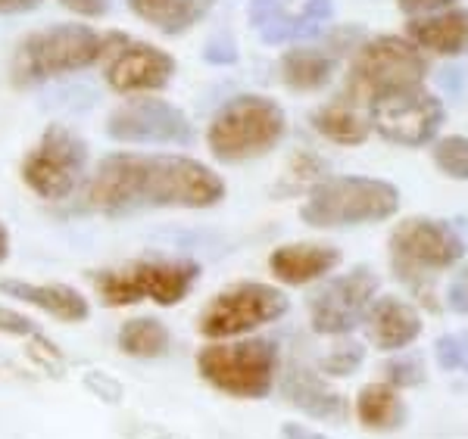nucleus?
Wrapping results in <instances>:
<instances>
[{
	"label": "nucleus",
	"instance_id": "nucleus-1",
	"mask_svg": "<svg viewBox=\"0 0 468 439\" xmlns=\"http://www.w3.org/2000/svg\"><path fill=\"white\" fill-rule=\"evenodd\" d=\"M222 200L218 172L172 153H110L85 187V209L110 218L141 209H209Z\"/></svg>",
	"mask_w": 468,
	"mask_h": 439
},
{
	"label": "nucleus",
	"instance_id": "nucleus-2",
	"mask_svg": "<svg viewBox=\"0 0 468 439\" xmlns=\"http://www.w3.org/2000/svg\"><path fill=\"white\" fill-rule=\"evenodd\" d=\"M110 50V35L94 32L81 22H63L41 32H32L19 41L10 63V78L19 88H32L59 75L81 72L103 59Z\"/></svg>",
	"mask_w": 468,
	"mask_h": 439
},
{
	"label": "nucleus",
	"instance_id": "nucleus-3",
	"mask_svg": "<svg viewBox=\"0 0 468 439\" xmlns=\"http://www.w3.org/2000/svg\"><path fill=\"white\" fill-rule=\"evenodd\" d=\"M463 256L465 240L452 225L434 222V218H406L390 234V268L397 281L410 287L428 308H437L431 277L463 262Z\"/></svg>",
	"mask_w": 468,
	"mask_h": 439
},
{
	"label": "nucleus",
	"instance_id": "nucleus-4",
	"mask_svg": "<svg viewBox=\"0 0 468 439\" xmlns=\"http://www.w3.org/2000/svg\"><path fill=\"white\" fill-rule=\"evenodd\" d=\"M399 191L390 181L366 175L324 178L309 191L300 206V218L309 228H353V225H378L397 215Z\"/></svg>",
	"mask_w": 468,
	"mask_h": 439
},
{
	"label": "nucleus",
	"instance_id": "nucleus-5",
	"mask_svg": "<svg viewBox=\"0 0 468 439\" xmlns=\"http://www.w3.org/2000/svg\"><path fill=\"white\" fill-rule=\"evenodd\" d=\"M284 110L271 97L240 94L213 116L207 131V147L218 162L238 165L266 156L284 138Z\"/></svg>",
	"mask_w": 468,
	"mask_h": 439
},
{
	"label": "nucleus",
	"instance_id": "nucleus-6",
	"mask_svg": "<svg viewBox=\"0 0 468 439\" xmlns=\"http://www.w3.org/2000/svg\"><path fill=\"white\" fill-rule=\"evenodd\" d=\"M428 75V59L412 41L397 35H378L359 44L356 57L346 72V88L341 100L353 106H368L375 97L397 90L421 88Z\"/></svg>",
	"mask_w": 468,
	"mask_h": 439
},
{
	"label": "nucleus",
	"instance_id": "nucleus-7",
	"mask_svg": "<svg viewBox=\"0 0 468 439\" xmlns=\"http://www.w3.org/2000/svg\"><path fill=\"white\" fill-rule=\"evenodd\" d=\"M200 277V265L191 259H141L122 268L90 271V287L97 299L110 308L156 302V306H178L194 290Z\"/></svg>",
	"mask_w": 468,
	"mask_h": 439
},
{
	"label": "nucleus",
	"instance_id": "nucleus-8",
	"mask_svg": "<svg viewBox=\"0 0 468 439\" xmlns=\"http://www.w3.org/2000/svg\"><path fill=\"white\" fill-rule=\"evenodd\" d=\"M197 374L231 399H266L278 374V343L262 337L238 343L213 340L197 352Z\"/></svg>",
	"mask_w": 468,
	"mask_h": 439
},
{
	"label": "nucleus",
	"instance_id": "nucleus-9",
	"mask_svg": "<svg viewBox=\"0 0 468 439\" xmlns=\"http://www.w3.org/2000/svg\"><path fill=\"white\" fill-rule=\"evenodd\" d=\"M88 172V143L66 125H50L19 165L22 184L41 200L59 203L79 191Z\"/></svg>",
	"mask_w": 468,
	"mask_h": 439
},
{
	"label": "nucleus",
	"instance_id": "nucleus-10",
	"mask_svg": "<svg viewBox=\"0 0 468 439\" xmlns=\"http://www.w3.org/2000/svg\"><path fill=\"white\" fill-rule=\"evenodd\" d=\"M288 308L291 302L278 287L260 281H240L225 287L222 293H216L209 299L197 328L207 340H231L278 321V318L288 315Z\"/></svg>",
	"mask_w": 468,
	"mask_h": 439
},
{
	"label": "nucleus",
	"instance_id": "nucleus-11",
	"mask_svg": "<svg viewBox=\"0 0 468 439\" xmlns=\"http://www.w3.org/2000/svg\"><path fill=\"white\" fill-rule=\"evenodd\" d=\"M368 125L381 134L384 141L397 143V147H425L437 138L443 125V110L441 97L428 94L425 88H410L397 90V94L375 97L366 106Z\"/></svg>",
	"mask_w": 468,
	"mask_h": 439
},
{
	"label": "nucleus",
	"instance_id": "nucleus-12",
	"mask_svg": "<svg viewBox=\"0 0 468 439\" xmlns=\"http://www.w3.org/2000/svg\"><path fill=\"white\" fill-rule=\"evenodd\" d=\"M378 293V275L356 265L341 277H331L309 297V324L322 337H346L366 321L368 306Z\"/></svg>",
	"mask_w": 468,
	"mask_h": 439
},
{
	"label": "nucleus",
	"instance_id": "nucleus-13",
	"mask_svg": "<svg viewBox=\"0 0 468 439\" xmlns=\"http://www.w3.org/2000/svg\"><path fill=\"white\" fill-rule=\"evenodd\" d=\"M107 134L119 143H191L194 125L163 97H134L110 112Z\"/></svg>",
	"mask_w": 468,
	"mask_h": 439
},
{
	"label": "nucleus",
	"instance_id": "nucleus-14",
	"mask_svg": "<svg viewBox=\"0 0 468 439\" xmlns=\"http://www.w3.org/2000/svg\"><path fill=\"white\" fill-rule=\"evenodd\" d=\"M107 85L116 94H144L163 90L176 75V59L165 50L144 41H128L125 35H110L107 50Z\"/></svg>",
	"mask_w": 468,
	"mask_h": 439
},
{
	"label": "nucleus",
	"instance_id": "nucleus-15",
	"mask_svg": "<svg viewBox=\"0 0 468 439\" xmlns=\"http://www.w3.org/2000/svg\"><path fill=\"white\" fill-rule=\"evenodd\" d=\"M253 32L266 44H297L315 37L335 13L331 0H250Z\"/></svg>",
	"mask_w": 468,
	"mask_h": 439
},
{
	"label": "nucleus",
	"instance_id": "nucleus-16",
	"mask_svg": "<svg viewBox=\"0 0 468 439\" xmlns=\"http://www.w3.org/2000/svg\"><path fill=\"white\" fill-rule=\"evenodd\" d=\"M421 330H425V321H421L419 308L410 306V302L399 299V297L375 299L366 312L368 343L381 352L406 350V346L421 337Z\"/></svg>",
	"mask_w": 468,
	"mask_h": 439
},
{
	"label": "nucleus",
	"instance_id": "nucleus-17",
	"mask_svg": "<svg viewBox=\"0 0 468 439\" xmlns=\"http://www.w3.org/2000/svg\"><path fill=\"white\" fill-rule=\"evenodd\" d=\"M0 293H6L10 299L26 302V306L41 308L44 315L57 318L63 324H79L90 318V302L69 284H28V281H16V277H4L0 281Z\"/></svg>",
	"mask_w": 468,
	"mask_h": 439
},
{
	"label": "nucleus",
	"instance_id": "nucleus-18",
	"mask_svg": "<svg viewBox=\"0 0 468 439\" xmlns=\"http://www.w3.org/2000/svg\"><path fill=\"white\" fill-rule=\"evenodd\" d=\"M341 262V249L328 244H288L269 256V271L288 287H303L328 275Z\"/></svg>",
	"mask_w": 468,
	"mask_h": 439
},
{
	"label": "nucleus",
	"instance_id": "nucleus-19",
	"mask_svg": "<svg viewBox=\"0 0 468 439\" xmlns=\"http://www.w3.org/2000/svg\"><path fill=\"white\" fill-rule=\"evenodd\" d=\"M284 396H288L293 408H300V412L315 421L341 423L346 418V399L331 390L324 383V377L313 368L293 365L288 377H284Z\"/></svg>",
	"mask_w": 468,
	"mask_h": 439
},
{
	"label": "nucleus",
	"instance_id": "nucleus-20",
	"mask_svg": "<svg viewBox=\"0 0 468 439\" xmlns=\"http://www.w3.org/2000/svg\"><path fill=\"white\" fill-rule=\"evenodd\" d=\"M406 35L415 47L434 50L441 57H465L468 53V10H443L437 16L412 19Z\"/></svg>",
	"mask_w": 468,
	"mask_h": 439
},
{
	"label": "nucleus",
	"instance_id": "nucleus-21",
	"mask_svg": "<svg viewBox=\"0 0 468 439\" xmlns=\"http://www.w3.org/2000/svg\"><path fill=\"white\" fill-rule=\"evenodd\" d=\"M132 13L163 35H185L216 6V0H128Z\"/></svg>",
	"mask_w": 468,
	"mask_h": 439
},
{
	"label": "nucleus",
	"instance_id": "nucleus-22",
	"mask_svg": "<svg viewBox=\"0 0 468 439\" xmlns=\"http://www.w3.org/2000/svg\"><path fill=\"white\" fill-rule=\"evenodd\" d=\"M335 69L337 59L324 47H293L282 57V81L300 94L322 90L335 78Z\"/></svg>",
	"mask_w": 468,
	"mask_h": 439
},
{
	"label": "nucleus",
	"instance_id": "nucleus-23",
	"mask_svg": "<svg viewBox=\"0 0 468 439\" xmlns=\"http://www.w3.org/2000/svg\"><path fill=\"white\" fill-rule=\"evenodd\" d=\"M309 122H313V128L322 138L341 143V147H359V143L368 138V131H372L368 112H362L359 106H353L346 100H335V103L322 106V110H315L313 116H309Z\"/></svg>",
	"mask_w": 468,
	"mask_h": 439
},
{
	"label": "nucleus",
	"instance_id": "nucleus-24",
	"mask_svg": "<svg viewBox=\"0 0 468 439\" xmlns=\"http://www.w3.org/2000/svg\"><path fill=\"white\" fill-rule=\"evenodd\" d=\"M356 418L362 427L388 434L406 423V405L390 383H366L356 392Z\"/></svg>",
	"mask_w": 468,
	"mask_h": 439
},
{
	"label": "nucleus",
	"instance_id": "nucleus-25",
	"mask_svg": "<svg viewBox=\"0 0 468 439\" xmlns=\"http://www.w3.org/2000/svg\"><path fill=\"white\" fill-rule=\"evenodd\" d=\"M116 346L119 352L132 355V359H160V355L169 352L172 337L169 328L156 318H132L119 328Z\"/></svg>",
	"mask_w": 468,
	"mask_h": 439
},
{
	"label": "nucleus",
	"instance_id": "nucleus-26",
	"mask_svg": "<svg viewBox=\"0 0 468 439\" xmlns=\"http://www.w3.org/2000/svg\"><path fill=\"white\" fill-rule=\"evenodd\" d=\"M319 181H324V162L319 156H313V153H297L291 159V165H288V175H284V181L278 184V196H288L293 191H313Z\"/></svg>",
	"mask_w": 468,
	"mask_h": 439
},
{
	"label": "nucleus",
	"instance_id": "nucleus-27",
	"mask_svg": "<svg viewBox=\"0 0 468 439\" xmlns=\"http://www.w3.org/2000/svg\"><path fill=\"white\" fill-rule=\"evenodd\" d=\"M434 165L447 178L468 181V138L463 134H450L434 143Z\"/></svg>",
	"mask_w": 468,
	"mask_h": 439
},
{
	"label": "nucleus",
	"instance_id": "nucleus-28",
	"mask_svg": "<svg viewBox=\"0 0 468 439\" xmlns=\"http://www.w3.org/2000/svg\"><path fill=\"white\" fill-rule=\"evenodd\" d=\"M362 359H366V346L356 343V340H341V343L331 346V352L324 355L319 368L328 377H350L362 365Z\"/></svg>",
	"mask_w": 468,
	"mask_h": 439
},
{
	"label": "nucleus",
	"instance_id": "nucleus-29",
	"mask_svg": "<svg viewBox=\"0 0 468 439\" xmlns=\"http://www.w3.org/2000/svg\"><path fill=\"white\" fill-rule=\"evenodd\" d=\"M384 383H390L394 390L425 383V361H421V355H399V359H390L388 365H384Z\"/></svg>",
	"mask_w": 468,
	"mask_h": 439
},
{
	"label": "nucleus",
	"instance_id": "nucleus-30",
	"mask_svg": "<svg viewBox=\"0 0 468 439\" xmlns=\"http://www.w3.org/2000/svg\"><path fill=\"white\" fill-rule=\"evenodd\" d=\"M434 355L443 371H465L468 374V330L441 337L434 343Z\"/></svg>",
	"mask_w": 468,
	"mask_h": 439
},
{
	"label": "nucleus",
	"instance_id": "nucleus-31",
	"mask_svg": "<svg viewBox=\"0 0 468 439\" xmlns=\"http://www.w3.org/2000/svg\"><path fill=\"white\" fill-rule=\"evenodd\" d=\"M85 387H88V392H94L101 402H107V405H119L125 399V390H122V383L116 381L112 374H107V371H88L85 377Z\"/></svg>",
	"mask_w": 468,
	"mask_h": 439
},
{
	"label": "nucleus",
	"instance_id": "nucleus-32",
	"mask_svg": "<svg viewBox=\"0 0 468 439\" xmlns=\"http://www.w3.org/2000/svg\"><path fill=\"white\" fill-rule=\"evenodd\" d=\"M0 334H6V337H32V334H37V330H35L32 318H26L22 312H16V308L0 306Z\"/></svg>",
	"mask_w": 468,
	"mask_h": 439
},
{
	"label": "nucleus",
	"instance_id": "nucleus-33",
	"mask_svg": "<svg viewBox=\"0 0 468 439\" xmlns=\"http://www.w3.org/2000/svg\"><path fill=\"white\" fill-rule=\"evenodd\" d=\"M447 306L456 315H468V262L452 275V281L447 287Z\"/></svg>",
	"mask_w": 468,
	"mask_h": 439
},
{
	"label": "nucleus",
	"instance_id": "nucleus-34",
	"mask_svg": "<svg viewBox=\"0 0 468 439\" xmlns=\"http://www.w3.org/2000/svg\"><path fill=\"white\" fill-rule=\"evenodd\" d=\"M397 4L410 19H425L428 13H443L447 6L456 4V0H397Z\"/></svg>",
	"mask_w": 468,
	"mask_h": 439
},
{
	"label": "nucleus",
	"instance_id": "nucleus-35",
	"mask_svg": "<svg viewBox=\"0 0 468 439\" xmlns=\"http://www.w3.org/2000/svg\"><path fill=\"white\" fill-rule=\"evenodd\" d=\"M203 59L207 63H213V66H231V63H238V47H234L231 41H213V44H207V50H203Z\"/></svg>",
	"mask_w": 468,
	"mask_h": 439
},
{
	"label": "nucleus",
	"instance_id": "nucleus-36",
	"mask_svg": "<svg viewBox=\"0 0 468 439\" xmlns=\"http://www.w3.org/2000/svg\"><path fill=\"white\" fill-rule=\"evenodd\" d=\"M28 352H32L35 359L41 361V365H48V368H57V371H59V352H57L54 346H50L44 337H37V334L28 337Z\"/></svg>",
	"mask_w": 468,
	"mask_h": 439
},
{
	"label": "nucleus",
	"instance_id": "nucleus-37",
	"mask_svg": "<svg viewBox=\"0 0 468 439\" xmlns=\"http://www.w3.org/2000/svg\"><path fill=\"white\" fill-rule=\"evenodd\" d=\"M66 10L79 13V16H88V19H97L110 10V0H59Z\"/></svg>",
	"mask_w": 468,
	"mask_h": 439
},
{
	"label": "nucleus",
	"instance_id": "nucleus-38",
	"mask_svg": "<svg viewBox=\"0 0 468 439\" xmlns=\"http://www.w3.org/2000/svg\"><path fill=\"white\" fill-rule=\"evenodd\" d=\"M441 85L447 88L452 97H463L468 88V72L459 69V66H450V69L441 72Z\"/></svg>",
	"mask_w": 468,
	"mask_h": 439
},
{
	"label": "nucleus",
	"instance_id": "nucleus-39",
	"mask_svg": "<svg viewBox=\"0 0 468 439\" xmlns=\"http://www.w3.org/2000/svg\"><path fill=\"white\" fill-rule=\"evenodd\" d=\"M282 436H284V439H331V436L319 434V430L303 427V423H297V421H288V423H284V427H282Z\"/></svg>",
	"mask_w": 468,
	"mask_h": 439
},
{
	"label": "nucleus",
	"instance_id": "nucleus-40",
	"mask_svg": "<svg viewBox=\"0 0 468 439\" xmlns=\"http://www.w3.org/2000/svg\"><path fill=\"white\" fill-rule=\"evenodd\" d=\"M37 4H44V0H0V13H28L35 10Z\"/></svg>",
	"mask_w": 468,
	"mask_h": 439
},
{
	"label": "nucleus",
	"instance_id": "nucleus-41",
	"mask_svg": "<svg viewBox=\"0 0 468 439\" xmlns=\"http://www.w3.org/2000/svg\"><path fill=\"white\" fill-rule=\"evenodd\" d=\"M6 256H10V234H6L4 222H0V262H6Z\"/></svg>",
	"mask_w": 468,
	"mask_h": 439
}]
</instances>
